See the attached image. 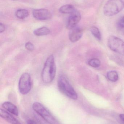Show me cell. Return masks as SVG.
I'll return each mask as SVG.
<instances>
[{"instance_id": "obj_1", "label": "cell", "mask_w": 124, "mask_h": 124, "mask_svg": "<svg viewBox=\"0 0 124 124\" xmlns=\"http://www.w3.org/2000/svg\"><path fill=\"white\" fill-rule=\"evenodd\" d=\"M56 67L54 57L50 55L47 59L42 70L41 78L43 82L49 84L53 81L55 77Z\"/></svg>"}, {"instance_id": "obj_2", "label": "cell", "mask_w": 124, "mask_h": 124, "mask_svg": "<svg viewBox=\"0 0 124 124\" xmlns=\"http://www.w3.org/2000/svg\"><path fill=\"white\" fill-rule=\"evenodd\" d=\"M124 8V0H109L103 7V13L107 16L118 14Z\"/></svg>"}, {"instance_id": "obj_3", "label": "cell", "mask_w": 124, "mask_h": 124, "mask_svg": "<svg viewBox=\"0 0 124 124\" xmlns=\"http://www.w3.org/2000/svg\"><path fill=\"white\" fill-rule=\"evenodd\" d=\"M58 86L60 92L69 98L74 100L78 98L77 93L65 76L62 75L59 77Z\"/></svg>"}, {"instance_id": "obj_4", "label": "cell", "mask_w": 124, "mask_h": 124, "mask_svg": "<svg viewBox=\"0 0 124 124\" xmlns=\"http://www.w3.org/2000/svg\"><path fill=\"white\" fill-rule=\"evenodd\" d=\"M32 108L48 123L51 124H55L57 123L54 117L42 104L39 102L34 103L33 104Z\"/></svg>"}, {"instance_id": "obj_5", "label": "cell", "mask_w": 124, "mask_h": 124, "mask_svg": "<svg viewBox=\"0 0 124 124\" xmlns=\"http://www.w3.org/2000/svg\"><path fill=\"white\" fill-rule=\"evenodd\" d=\"M18 87L20 92L22 94H27L30 92L32 87V82L29 73H25L22 74L19 80Z\"/></svg>"}, {"instance_id": "obj_6", "label": "cell", "mask_w": 124, "mask_h": 124, "mask_svg": "<svg viewBox=\"0 0 124 124\" xmlns=\"http://www.w3.org/2000/svg\"><path fill=\"white\" fill-rule=\"evenodd\" d=\"M108 46L112 51L124 56V42L121 39L111 36L108 39Z\"/></svg>"}, {"instance_id": "obj_7", "label": "cell", "mask_w": 124, "mask_h": 124, "mask_svg": "<svg viewBox=\"0 0 124 124\" xmlns=\"http://www.w3.org/2000/svg\"><path fill=\"white\" fill-rule=\"evenodd\" d=\"M81 15L79 11L75 10L70 14L67 21L66 27L68 29L71 30L76 27L81 19Z\"/></svg>"}, {"instance_id": "obj_8", "label": "cell", "mask_w": 124, "mask_h": 124, "mask_svg": "<svg viewBox=\"0 0 124 124\" xmlns=\"http://www.w3.org/2000/svg\"><path fill=\"white\" fill-rule=\"evenodd\" d=\"M33 17L38 20H47L51 18L52 14L46 9H34L33 11Z\"/></svg>"}, {"instance_id": "obj_9", "label": "cell", "mask_w": 124, "mask_h": 124, "mask_svg": "<svg viewBox=\"0 0 124 124\" xmlns=\"http://www.w3.org/2000/svg\"><path fill=\"white\" fill-rule=\"evenodd\" d=\"M70 30L69 33L70 40L73 43H75L79 40L83 35V30L80 28L76 27Z\"/></svg>"}, {"instance_id": "obj_10", "label": "cell", "mask_w": 124, "mask_h": 124, "mask_svg": "<svg viewBox=\"0 0 124 124\" xmlns=\"http://www.w3.org/2000/svg\"><path fill=\"white\" fill-rule=\"evenodd\" d=\"M0 116L1 118L11 124H22L10 114L3 109H1L0 110Z\"/></svg>"}, {"instance_id": "obj_11", "label": "cell", "mask_w": 124, "mask_h": 124, "mask_svg": "<svg viewBox=\"0 0 124 124\" xmlns=\"http://www.w3.org/2000/svg\"><path fill=\"white\" fill-rule=\"evenodd\" d=\"M3 108L7 111L16 116L19 115V111L17 107L9 102H5L2 104Z\"/></svg>"}, {"instance_id": "obj_12", "label": "cell", "mask_w": 124, "mask_h": 124, "mask_svg": "<svg viewBox=\"0 0 124 124\" xmlns=\"http://www.w3.org/2000/svg\"><path fill=\"white\" fill-rule=\"evenodd\" d=\"M75 7L72 4L63 5L59 9V12L62 14H71L75 10Z\"/></svg>"}, {"instance_id": "obj_13", "label": "cell", "mask_w": 124, "mask_h": 124, "mask_svg": "<svg viewBox=\"0 0 124 124\" xmlns=\"http://www.w3.org/2000/svg\"><path fill=\"white\" fill-rule=\"evenodd\" d=\"M50 31L49 28L46 27H43L36 29L33 31L35 35L37 36H43L47 35L49 34Z\"/></svg>"}, {"instance_id": "obj_14", "label": "cell", "mask_w": 124, "mask_h": 124, "mask_svg": "<svg viewBox=\"0 0 124 124\" xmlns=\"http://www.w3.org/2000/svg\"><path fill=\"white\" fill-rule=\"evenodd\" d=\"M29 12L25 9H19L17 10L15 13V15L17 18L23 19L29 16Z\"/></svg>"}, {"instance_id": "obj_15", "label": "cell", "mask_w": 124, "mask_h": 124, "mask_svg": "<svg viewBox=\"0 0 124 124\" xmlns=\"http://www.w3.org/2000/svg\"><path fill=\"white\" fill-rule=\"evenodd\" d=\"M107 77L110 81L112 82H116L119 79L118 73L115 71H111L108 72L107 74Z\"/></svg>"}, {"instance_id": "obj_16", "label": "cell", "mask_w": 124, "mask_h": 124, "mask_svg": "<svg viewBox=\"0 0 124 124\" xmlns=\"http://www.w3.org/2000/svg\"><path fill=\"white\" fill-rule=\"evenodd\" d=\"M90 31L92 35L95 37L97 39L99 40L101 39V34L98 28L95 27H91L90 28Z\"/></svg>"}, {"instance_id": "obj_17", "label": "cell", "mask_w": 124, "mask_h": 124, "mask_svg": "<svg viewBox=\"0 0 124 124\" xmlns=\"http://www.w3.org/2000/svg\"><path fill=\"white\" fill-rule=\"evenodd\" d=\"M88 64L91 67L97 68L101 65V62L98 59H92L89 61Z\"/></svg>"}, {"instance_id": "obj_18", "label": "cell", "mask_w": 124, "mask_h": 124, "mask_svg": "<svg viewBox=\"0 0 124 124\" xmlns=\"http://www.w3.org/2000/svg\"><path fill=\"white\" fill-rule=\"evenodd\" d=\"M25 48L27 50L29 51H33V49H34V46H33V44L31 42H27L25 44Z\"/></svg>"}, {"instance_id": "obj_19", "label": "cell", "mask_w": 124, "mask_h": 124, "mask_svg": "<svg viewBox=\"0 0 124 124\" xmlns=\"http://www.w3.org/2000/svg\"><path fill=\"white\" fill-rule=\"evenodd\" d=\"M118 25L121 29H124V16L119 21Z\"/></svg>"}, {"instance_id": "obj_20", "label": "cell", "mask_w": 124, "mask_h": 124, "mask_svg": "<svg viewBox=\"0 0 124 124\" xmlns=\"http://www.w3.org/2000/svg\"><path fill=\"white\" fill-rule=\"evenodd\" d=\"M5 30V26L2 23H0V32L1 33L4 32Z\"/></svg>"}, {"instance_id": "obj_21", "label": "cell", "mask_w": 124, "mask_h": 124, "mask_svg": "<svg viewBox=\"0 0 124 124\" xmlns=\"http://www.w3.org/2000/svg\"><path fill=\"white\" fill-rule=\"evenodd\" d=\"M27 124H37V123L35 122V121L33 120H28L27 121Z\"/></svg>"}, {"instance_id": "obj_22", "label": "cell", "mask_w": 124, "mask_h": 124, "mask_svg": "<svg viewBox=\"0 0 124 124\" xmlns=\"http://www.w3.org/2000/svg\"><path fill=\"white\" fill-rule=\"evenodd\" d=\"M119 117H120V119H121L122 121L124 123V114H120V115H119Z\"/></svg>"}]
</instances>
